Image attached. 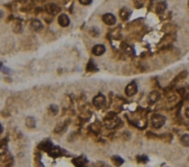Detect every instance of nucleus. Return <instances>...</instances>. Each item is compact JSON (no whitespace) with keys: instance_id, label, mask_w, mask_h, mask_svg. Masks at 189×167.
I'll return each mask as SVG.
<instances>
[{"instance_id":"nucleus-21","label":"nucleus","mask_w":189,"mask_h":167,"mask_svg":"<svg viewBox=\"0 0 189 167\" xmlns=\"http://www.w3.org/2000/svg\"><path fill=\"white\" fill-rule=\"evenodd\" d=\"M144 3H145V0H134V4H135V6L137 8H140L144 6Z\"/></svg>"},{"instance_id":"nucleus-18","label":"nucleus","mask_w":189,"mask_h":167,"mask_svg":"<svg viewBox=\"0 0 189 167\" xmlns=\"http://www.w3.org/2000/svg\"><path fill=\"white\" fill-rule=\"evenodd\" d=\"M86 163V158L85 157H79V158H77V159H75L74 160V164L77 165V166H82L84 164Z\"/></svg>"},{"instance_id":"nucleus-3","label":"nucleus","mask_w":189,"mask_h":167,"mask_svg":"<svg viewBox=\"0 0 189 167\" xmlns=\"http://www.w3.org/2000/svg\"><path fill=\"white\" fill-rule=\"evenodd\" d=\"M125 95H126L127 96H133V95H135L137 94V92H138V85H137V84L135 83V82L128 84L126 85V87H125Z\"/></svg>"},{"instance_id":"nucleus-7","label":"nucleus","mask_w":189,"mask_h":167,"mask_svg":"<svg viewBox=\"0 0 189 167\" xmlns=\"http://www.w3.org/2000/svg\"><path fill=\"white\" fill-rule=\"evenodd\" d=\"M92 53L94 54L95 56H101L106 52V48L102 44H97L92 48Z\"/></svg>"},{"instance_id":"nucleus-17","label":"nucleus","mask_w":189,"mask_h":167,"mask_svg":"<svg viewBox=\"0 0 189 167\" xmlns=\"http://www.w3.org/2000/svg\"><path fill=\"white\" fill-rule=\"evenodd\" d=\"M165 9H166V4L164 2H161L158 4V6L156 7V12L161 14V13H163Z\"/></svg>"},{"instance_id":"nucleus-2","label":"nucleus","mask_w":189,"mask_h":167,"mask_svg":"<svg viewBox=\"0 0 189 167\" xmlns=\"http://www.w3.org/2000/svg\"><path fill=\"white\" fill-rule=\"evenodd\" d=\"M44 8H45V11L49 15H52V16H55L61 11V7L59 6H57L56 4H54V3L47 4Z\"/></svg>"},{"instance_id":"nucleus-1","label":"nucleus","mask_w":189,"mask_h":167,"mask_svg":"<svg viewBox=\"0 0 189 167\" xmlns=\"http://www.w3.org/2000/svg\"><path fill=\"white\" fill-rule=\"evenodd\" d=\"M165 121L166 118L161 114H154L151 117V125L155 129H160L161 127H162L165 124Z\"/></svg>"},{"instance_id":"nucleus-27","label":"nucleus","mask_w":189,"mask_h":167,"mask_svg":"<svg viewBox=\"0 0 189 167\" xmlns=\"http://www.w3.org/2000/svg\"><path fill=\"white\" fill-rule=\"evenodd\" d=\"M2 132H3V127H2V125L0 124V134H2Z\"/></svg>"},{"instance_id":"nucleus-14","label":"nucleus","mask_w":189,"mask_h":167,"mask_svg":"<svg viewBox=\"0 0 189 167\" xmlns=\"http://www.w3.org/2000/svg\"><path fill=\"white\" fill-rule=\"evenodd\" d=\"M112 162L113 164L115 165V166H121L123 164H124V160L120 157V156H117V155H114L112 157Z\"/></svg>"},{"instance_id":"nucleus-26","label":"nucleus","mask_w":189,"mask_h":167,"mask_svg":"<svg viewBox=\"0 0 189 167\" xmlns=\"http://www.w3.org/2000/svg\"><path fill=\"white\" fill-rule=\"evenodd\" d=\"M185 115H186V117H187V118H189V107H187V108L185 110Z\"/></svg>"},{"instance_id":"nucleus-22","label":"nucleus","mask_w":189,"mask_h":167,"mask_svg":"<svg viewBox=\"0 0 189 167\" xmlns=\"http://www.w3.org/2000/svg\"><path fill=\"white\" fill-rule=\"evenodd\" d=\"M13 29L15 30V32H19L20 29H21V24L19 22L15 23L14 26H13Z\"/></svg>"},{"instance_id":"nucleus-20","label":"nucleus","mask_w":189,"mask_h":167,"mask_svg":"<svg viewBox=\"0 0 189 167\" xmlns=\"http://www.w3.org/2000/svg\"><path fill=\"white\" fill-rule=\"evenodd\" d=\"M48 109H49L50 113H52V115H56L58 113V107L55 104L51 105Z\"/></svg>"},{"instance_id":"nucleus-5","label":"nucleus","mask_w":189,"mask_h":167,"mask_svg":"<svg viewBox=\"0 0 189 167\" xmlns=\"http://www.w3.org/2000/svg\"><path fill=\"white\" fill-rule=\"evenodd\" d=\"M57 21H58V24L63 28H66L70 24V19H69L68 16L66 15V14H60L58 16Z\"/></svg>"},{"instance_id":"nucleus-10","label":"nucleus","mask_w":189,"mask_h":167,"mask_svg":"<svg viewBox=\"0 0 189 167\" xmlns=\"http://www.w3.org/2000/svg\"><path fill=\"white\" fill-rule=\"evenodd\" d=\"M52 148H53V144H52V142H49V141L42 142L39 144V149H40V150H43V151H44V152H49Z\"/></svg>"},{"instance_id":"nucleus-25","label":"nucleus","mask_w":189,"mask_h":167,"mask_svg":"<svg viewBox=\"0 0 189 167\" xmlns=\"http://www.w3.org/2000/svg\"><path fill=\"white\" fill-rule=\"evenodd\" d=\"M138 161H140L142 163H146L148 161V157H146V156H139L138 157Z\"/></svg>"},{"instance_id":"nucleus-16","label":"nucleus","mask_w":189,"mask_h":167,"mask_svg":"<svg viewBox=\"0 0 189 167\" xmlns=\"http://www.w3.org/2000/svg\"><path fill=\"white\" fill-rule=\"evenodd\" d=\"M89 33H90V35H91L92 37L96 38V37H98V36L100 35V29H99L97 27L93 26V27H92V28L89 29Z\"/></svg>"},{"instance_id":"nucleus-15","label":"nucleus","mask_w":189,"mask_h":167,"mask_svg":"<svg viewBox=\"0 0 189 167\" xmlns=\"http://www.w3.org/2000/svg\"><path fill=\"white\" fill-rule=\"evenodd\" d=\"M180 142L184 147H189V134H184L180 139Z\"/></svg>"},{"instance_id":"nucleus-4","label":"nucleus","mask_w":189,"mask_h":167,"mask_svg":"<svg viewBox=\"0 0 189 167\" xmlns=\"http://www.w3.org/2000/svg\"><path fill=\"white\" fill-rule=\"evenodd\" d=\"M102 21L109 26H113L116 23V17L112 13H106L102 16Z\"/></svg>"},{"instance_id":"nucleus-11","label":"nucleus","mask_w":189,"mask_h":167,"mask_svg":"<svg viewBox=\"0 0 189 167\" xmlns=\"http://www.w3.org/2000/svg\"><path fill=\"white\" fill-rule=\"evenodd\" d=\"M43 24H42V22L40 21V20H38V19H34V20H32L31 21V29H33L34 31H39V30H41V29H43Z\"/></svg>"},{"instance_id":"nucleus-13","label":"nucleus","mask_w":189,"mask_h":167,"mask_svg":"<svg viewBox=\"0 0 189 167\" xmlns=\"http://www.w3.org/2000/svg\"><path fill=\"white\" fill-rule=\"evenodd\" d=\"M25 124L28 128L30 129H32L36 126V120L34 119V118L32 117H28L25 120Z\"/></svg>"},{"instance_id":"nucleus-24","label":"nucleus","mask_w":189,"mask_h":167,"mask_svg":"<svg viewBox=\"0 0 189 167\" xmlns=\"http://www.w3.org/2000/svg\"><path fill=\"white\" fill-rule=\"evenodd\" d=\"M80 3L83 6H88V5H91L92 0H79Z\"/></svg>"},{"instance_id":"nucleus-19","label":"nucleus","mask_w":189,"mask_h":167,"mask_svg":"<svg viewBox=\"0 0 189 167\" xmlns=\"http://www.w3.org/2000/svg\"><path fill=\"white\" fill-rule=\"evenodd\" d=\"M87 71L88 72H94V71H97V67H96V64L93 63L92 60H91L88 64H87Z\"/></svg>"},{"instance_id":"nucleus-8","label":"nucleus","mask_w":189,"mask_h":167,"mask_svg":"<svg viewBox=\"0 0 189 167\" xmlns=\"http://www.w3.org/2000/svg\"><path fill=\"white\" fill-rule=\"evenodd\" d=\"M131 10L129 9V8H127V7H123L121 10H120V13H119V15H120V17L123 19V20H127L129 17H130V16H131Z\"/></svg>"},{"instance_id":"nucleus-23","label":"nucleus","mask_w":189,"mask_h":167,"mask_svg":"<svg viewBox=\"0 0 189 167\" xmlns=\"http://www.w3.org/2000/svg\"><path fill=\"white\" fill-rule=\"evenodd\" d=\"M64 126H65V124L64 123H60V124H57V126H56V128H55V132H59V131H61L63 129H64Z\"/></svg>"},{"instance_id":"nucleus-6","label":"nucleus","mask_w":189,"mask_h":167,"mask_svg":"<svg viewBox=\"0 0 189 167\" xmlns=\"http://www.w3.org/2000/svg\"><path fill=\"white\" fill-rule=\"evenodd\" d=\"M105 103H106V99H105V96L103 95H98L93 99V104L98 108L102 107L105 105Z\"/></svg>"},{"instance_id":"nucleus-12","label":"nucleus","mask_w":189,"mask_h":167,"mask_svg":"<svg viewBox=\"0 0 189 167\" xmlns=\"http://www.w3.org/2000/svg\"><path fill=\"white\" fill-rule=\"evenodd\" d=\"M49 155L52 156V157H58L61 155V149L59 147H53L49 152Z\"/></svg>"},{"instance_id":"nucleus-9","label":"nucleus","mask_w":189,"mask_h":167,"mask_svg":"<svg viewBox=\"0 0 189 167\" xmlns=\"http://www.w3.org/2000/svg\"><path fill=\"white\" fill-rule=\"evenodd\" d=\"M159 99H160V94H159V92H157V91H152V92L149 95V97H148V101H149L150 104H154V103H156Z\"/></svg>"}]
</instances>
